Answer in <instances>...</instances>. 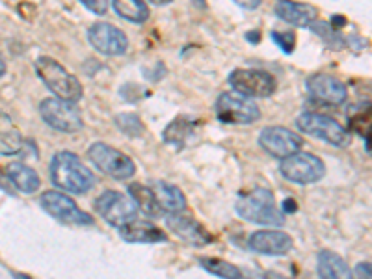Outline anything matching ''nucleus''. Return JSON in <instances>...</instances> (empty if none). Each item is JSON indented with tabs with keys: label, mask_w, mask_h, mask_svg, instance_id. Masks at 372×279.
Wrapping results in <instances>:
<instances>
[{
	"label": "nucleus",
	"mask_w": 372,
	"mask_h": 279,
	"mask_svg": "<svg viewBox=\"0 0 372 279\" xmlns=\"http://www.w3.org/2000/svg\"><path fill=\"white\" fill-rule=\"evenodd\" d=\"M50 181L56 189L63 190L68 194L82 195L95 186L93 171L71 151H58L50 160L49 166Z\"/></svg>",
	"instance_id": "obj_1"
},
{
	"label": "nucleus",
	"mask_w": 372,
	"mask_h": 279,
	"mask_svg": "<svg viewBox=\"0 0 372 279\" xmlns=\"http://www.w3.org/2000/svg\"><path fill=\"white\" fill-rule=\"evenodd\" d=\"M235 211L242 220L257 225L281 227L285 225V213L277 206L275 195L268 189H255L238 198Z\"/></svg>",
	"instance_id": "obj_2"
},
{
	"label": "nucleus",
	"mask_w": 372,
	"mask_h": 279,
	"mask_svg": "<svg viewBox=\"0 0 372 279\" xmlns=\"http://www.w3.org/2000/svg\"><path fill=\"white\" fill-rule=\"evenodd\" d=\"M37 79L41 80L47 90L52 91V95L69 103H79L84 90L80 80L73 73H69L60 61H56L50 56H39L34 64Z\"/></svg>",
	"instance_id": "obj_3"
},
{
	"label": "nucleus",
	"mask_w": 372,
	"mask_h": 279,
	"mask_svg": "<svg viewBox=\"0 0 372 279\" xmlns=\"http://www.w3.org/2000/svg\"><path fill=\"white\" fill-rule=\"evenodd\" d=\"M88 158L101 173L112 177L116 181H127L136 173L135 160L104 142L92 144L88 149Z\"/></svg>",
	"instance_id": "obj_4"
},
{
	"label": "nucleus",
	"mask_w": 372,
	"mask_h": 279,
	"mask_svg": "<svg viewBox=\"0 0 372 279\" xmlns=\"http://www.w3.org/2000/svg\"><path fill=\"white\" fill-rule=\"evenodd\" d=\"M216 115L227 125H251L261 119V110L250 97L238 91H224L214 104Z\"/></svg>",
	"instance_id": "obj_5"
},
{
	"label": "nucleus",
	"mask_w": 372,
	"mask_h": 279,
	"mask_svg": "<svg viewBox=\"0 0 372 279\" xmlns=\"http://www.w3.org/2000/svg\"><path fill=\"white\" fill-rule=\"evenodd\" d=\"M296 125L302 133L309 134L313 138L322 140L333 147H346L352 142V134L342 127L341 123L335 122L328 115L315 114V112H304L298 115Z\"/></svg>",
	"instance_id": "obj_6"
},
{
	"label": "nucleus",
	"mask_w": 372,
	"mask_h": 279,
	"mask_svg": "<svg viewBox=\"0 0 372 279\" xmlns=\"http://www.w3.org/2000/svg\"><path fill=\"white\" fill-rule=\"evenodd\" d=\"M280 173L296 184H313L326 175V166L317 155L305 151H296L288 157L281 158Z\"/></svg>",
	"instance_id": "obj_7"
},
{
	"label": "nucleus",
	"mask_w": 372,
	"mask_h": 279,
	"mask_svg": "<svg viewBox=\"0 0 372 279\" xmlns=\"http://www.w3.org/2000/svg\"><path fill=\"white\" fill-rule=\"evenodd\" d=\"M75 104L77 103H69V101L58 97L43 99L39 104V114H41L43 122L58 133H79L84 128V119Z\"/></svg>",
	"instance_id": "obj_8"
},
{
	"label": "nucleus",
	"mask_w": 372,
	"mask_h": 279,
	"mask_svg": "<svg viewBox=\"0 0 372 279\" xmlns=\"http://www.w3.org/2000/svg\"><path fill=\"white\" fill-rule=\"evenodd\" d=\"M229 84L235 91L250 99H264L274 95L277 90V80L264 69H244L238 67L229 75Z\"/></svg>",
	"instance_id": "obj_9"
},
{
	"label": "nucleus",
	"mask_w": 372,
	"mask_h": 279,
	"mask_svg": "<svg viewBox=\"0 0 372 279\" xmlns=\"http://www.w3.org/2000/svg\"><path fill=\"white\" fill-rule=\"evenodd\" d=\"M95 211L106 224L119 229L121 225L136 218L138 206L130 195L117 190H106L95 200Z\"/></svg>",
	"instance_id": "obj_10"
},
{
	"label": "nucleus",
	"mask_w": 372,
	"mask_h": 279,
	"mask_svg": "<svg viewBox=\"0 0 372 279\" xmlns=\"http://www.w3.org/2000/svg\"><path fill=\"white\" fill-rule=\"evenodd\" d=\"M39 206L52 218L61 222V224L71 225H92L93 218L84 211H80L79 205L75 203L68 194L58 192V190H49L39 195Z\"/></svg>",
	"instance_id": "obj_11"
},
{
	"label": "nucleus",
	"mask_w": 372,
	"mask_h": 279,
	"mask_svg": "<svg viewBox=\"0 0 372 279\" xmlns=\"http://www.w3.org/2000/svg\"><path fill=\"white\" fill-rule=\"evenodd\" d=\"M259 146L274 158H285L300 151L304 146V138L287 127H266L259 134Z\"/></svg>",
	"instance_id": "obj_12"
},
{
	"label": "nucleus",
	"mask_w": 372,
	"mask_h": 279,
	"mask_svg": "<svg viewBox=\"0 0 372 279\" xmlns=\"http://www.w3.org/2000/svg\"><path fill=\"white\" fill-rule=\"evenodd\" d=\"M88 41L93 49L104 56H121L128 49L127 34L110 23H95L90 26Z\"/></svg>",
	"instance_id": "obj_13"
},
{
	"label": "nucleus",
	"mask_w": 372,
	"mask_h": 279,
	"mask_svg": "<svg viewBox=\"0 0 372 279\" xmlns=\"http://www.w3.org/2000/svg\"><path fill=\"white\" fill-rule=\"evenodd\" d=\"M307 93L318 103L330 104V106H341L346 103L348 90L341 80L328 73H315L305 80Z\"/></svg>",
	"instance_id": "obj_14"
},
{
	"label": "nucleus",
	"mask_w": 372,
	"mask_h": 279,
	"mask_svg": "<svg viewBox=\"0 0 372 279\" xmlns=\"http://www.w3.org/2000/svg\"><path fill=\"white\" fill-rule=\"evenodd\" d=\"M166 225L168 229L179 237L181 240H184L186 244H192V246H207L214 240V237L205 229V225H202L194 216L190 214H184L183 211L179 213H170V216L166 218Z\"/></svg>",
	"instance_id": "obj_15"
},
{
	"label": "nucleus",
	"mask_w": 372,
	"mask_h": 279,
	"mask_svg": "<svg viewBox=\"0 0 372 279\" xmlns=\"http://www.w3.org/2000/svg\"><path fill=\"white\" fill-rule=\"evenodd\" d=\"M248 248L261 255H285L294 248V240L280 229H261L248 238Z\"/></svg>",
	"instance_id": "obj_16"
},
{
	"label": "nucleus",
	"mask_w": 372,
	"mask_h": 279,
	"mask_svg": "<svg viewBox=\"0 0 372 279\" xmlns=\"http://www.w3.org/2000/svg\"><path fill=\"white\" fill-rule=\"evenodd\" d=\"M274 13L281 21L298 28H309L313 21L318 19V10L311 4L296 0H280L274 6Z\"/></svg>",
	"instance_id": "obj_17"
},
{
	"label": "nucleus",
	"mask_w": 372,
	"mask_h": 279,
	"mask_svg": "<svg viewBox=\"0 0 372 279\" xmlns=\"http://www.w3.org/2000/svg\"><path fill=\"white\" fill-rule=\"evenodd\" d=\"M119 237L128 244H157L168 240V235L160 227H157L151 222H144V220L138 218L121 225Z\"/></svg>",
	"instance_id": "obj_18"
},
{
	"label": "nucleus",
	"mask_w": 372,
	"mask_h": 279,
	"mask_svg": "<svg viewBox=\"0 0 372 279\" xmlns=\"http://www.w3.org/2000/svg\"><path fill=\"white\" fill-rule=\"evenodd\" d=\"M153 194L159 201V206L162 213H179L186 209V198H184L183 190L177 189L175 184L166 181L153 182Z\"/></svg>",
	"instance_id": "obj_19"
},
{
	"label": "nucleus",
	"mask_w": 372,
	"mask_h": 279,
	"mask_svg": "<svg viewBox=\"0 0 372 279\" xmlns=\"http://www.w3.org/2000/svg\"><path fill=\"white\" fill-rule=\"evenodd\" d=\"M317 272L324 279H350L352 278V270L342 259L341 255L331 251V249H322L318 251V264Z\"/></svg>",
	"instance_id": "obj_20"
},
{
	"label": "nucleus",
	"mask_w": 372,
	"mask_h": 279,
	"mask_svg": "<svg viewBox=\"0 0 372 279\" xmlns=\"http://www.w3.org/2000/svg\"><path fill=\"white\" fill-rule=\"evenodd\" d=\"M8 179L13 182V186L23 194H34L41 186V179L34 168L23 164V162H12L6 168Z\"/></svg>",
	"instance_id": "obj_21"
},
{
	"label": "nucleus",
	"mask_w": 372,
	"mask_h": 279,
	"mask_svg": "<svg viewBox=\"0 0 372 279\" xmlns=\"http://www.w3.org/2000/svg\"><path fill=\"white\" fill-rule=\"evenodd\" d=\"M128 195L133 198V201L138 206V211L149 216V218H157L162 214L159 206V201L153 194V190L146 184H141V182H133L130 186H128Z\"/></svg>",
	"instance_id": "obj_22"
},
{
	"label": "nucleus",
	"mask_w": 372,
	"mask_h": 279,
	"mask_svg": "<svg viewBox=\"0 0 372 279\" xmlns=\"http://www.w3.org/2000/svg\"><path fill=\"white\" fill-rule=\"evenodd\" d=\"M112 8L119 17L135 25H144L149 19V8L144 0H112Z\"/></svg>",
	"instance_id": "obj_23"
},
{
	"label": "nucleus",
	"mask_w": 372,
	"mask_h": 279,
	"mask_svg": "<svg viewBox=\"0 0 372 279\" xmlns=\"http://www.w3.org/2000/svg\"><path fill=\"white\" fill-rule=\"evenodd\" d=\"M199 267L205 268L208 273H213L216 278L222 279H242L244 273L240 268H237L231 262L218 259V257H202L199 259Z\"/></svg>",
	"instance_id": "obj_24"
},
{
	"label": "nucleus",
	"mask_w": 372,
	"mask_h": 279,
	"mask_svg": "<svg viewBox=\"0 0 372 279\" xmlns=\"http://www.w3.org/2000/svg\"><path fill=\"white\" fill-rule=\"evenodd\" d=\"M195 123L188 117H177L175 122H171L164 131V142L173 144V146L183 147L186 144V140L190 138V134L194 133Z\"/></svg>",
	"instance_id": "obj_25"
},
{
	"label": "nucleus",
	"mask_w": 372,
	"mask_h": 279,
	"mask_svg": "<svg viewBox=\"0 0 372 279\" xmlns=\"http://www.w3.org/2000/svg\"><path fill=\"white\" fill-rule=\"evenodd\" d=\"M114 123H116V127L119 128V133L127 134L130 138H138V136L146 133L144 122L138 117V114H133V112L117 114L116 117H114Z\"/></svg>",
	"instance_id": "obj_26"
},
{
	"label": "nucleus",
	"mask_w": 372,
	"mask_h": 279,
	"mask_svg": "<svg viewBox=\"0 0 372 279\" xmlns=\"http://www.w3.org/2000/svg\"><path fill=\"white\" fill-rule=\"evenodd\" d=\"M309 28L322 37L324 41L328 43L330 47H333V49H342L344 45H348V37L339 34V32L335 30V26L328 25V23H324V21H313Z\"/></svg>",
	"instance_id": "obj_27"
},
{
	"label": "nucleus",
	"mask_w": 372,
	"mask_h": 279,
	"mask_svg": "<svg viewBox=\"0 0 372 279\" xmlns=\"http://www.w3.org/2000/svg\"><path fill=\"white\" fill-rule=\"evenodd\" d=\"M272 39L285 55H291L296 47V36L293 32H272Z\"/></svg>",
	"instance_id": "obj_28"
},
{
	"label": "nucleus",
	"mask_w": 372,
	"mask_h": 279,
	"mask_svg": "<svg viewBox=\"0 0 372 279\" xmlns=\"http://www.w3.org/2000/svg\"><path fill=\"white\" fill-rule=\"evenodd\" d=\"M0 136H2L4 140L8 138V142H12V140L21 142V136H19L15 127H13L12 119H10L4 112H0Z\"/></svg>",
	"instance_id": "obj_29"
},
{
	"label": "nucleus",
	"mask_w": 372,
	"mask_h": 279,
	"mask_svg": "<svg viewBox=\"0 0 372 279\" xmlns=\"http://www.w3.org/2000/svg\"><path fill=\"white\" fill-rule=\"evenodd\" d=\"M82 2V6H86L92 13L97 15H104L108 6H110V0H79Z\"/></svg>",
	"instance_id": "obj_30"
},
{
	"label": "nucleus",
	"mask_w": 372,
	"mask_h": 279,
	"mask_svg": "<svg viewBox=\"0 0 372 279\" xmlns=\"http://www.w3.org/2000/svg\"><path fill=\"white\" fill-rule=\"evenodd\" d=\"M352 276H355V278H371V262H360L354 272H352Z\"/></svg>",
	"instance_id": "obj_31"
},
{
	"label": "nucleus",
	"mask_w": 372,
	"mask_h": 279,
	"mask_svg": "<svg viewBox=\"0 0 372 279\" xmlns=\"http://www.w3.org/2000/svg\"><path fill=\"white\" fill-rule=\"evenodd\" d=\"M235 4H238L240 8H244V10H257V8L261 6L262 0H233Z\"/></svg>",
	"instance_id": "obj_32"
},
{
	"label": "nucleus",
	"mask_w": 372,
	"mask_h": 279,
	"mask_svg": "<svg viewBox=\"0 0 372 279\" xmlns=\"http://www.w3.org/2000/svg\"><path fill=\"white\" fill-rule=\"evenodd\" d=\"M283 203H285V211H283V213H288V211H291V213H294V211H296V201L294 200H285L283 201Z\"/></svg>",
	"instance_id": "obj_33"
},
{
	"label": "nucleus",
	"mask_w": 372,
	"mask_h": 279,
	"mask_svg": "<svg viewBox=\"0 0 372 279\" xmlns=\"http://www.w3.org/2000/svg\"><path fill=\"white\" fill-rule=\"evenodd\" d=\"M246 39H250L251 43H257L259 41V39H261V32H248V34H246Z\"/></svg>",
	"instance_id": "obj_34"
},
{
	"label": "nucleus",
	"mask_w": 372,
	"mask_h": 279,
	"mask_svg": "<svg viewBox=\"0 0 372 279\" xmlns=\"http://www.w3.org/2000/svg\"><path fill=\"white\" fill-rule=\"evenodd\" d=\"M6 75V60H4V56L0 55V79Z\"/></svg>",
	"instance_id": "obj_35"
},
{
	"label": "nucleus",
	"mask_w": 372,
	"mask_h": 279,
	"mask_svg": "<svg viewBox=\"0 0 372 279\" xmlns=\"http://www.w3.org/2000/svg\"><path fill=\"white\" fill-rule=\"evenodd\" d=\"M147 2H151L155 6H166V4H170L173 0H147Z\"/></svg>",
	"instance_id": "obj_36"
},
{
	"label": "nucleus",
	"mask_w": 372,
	"mask_h": 279,
	"mask_svg": "<svg viewBox=\"0 0 372 279\" xmlns=\"http://www.w3.org/2000/svg\"><path fill=\"white\" fill-rule=\"evenodd\" d=\"M192 2H194L199 10H207V0H192Z\"/></svg>",
	"instance_id": "obj_37"
}]
</instances>
